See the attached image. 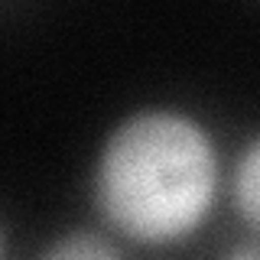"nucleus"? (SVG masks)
Instances as JSON below:
<instances>
[{"label":"nucleus","instance_id":"nucleus-1","mask_svg":"<svg viewBox=\"0 0 260 260\" xmlns=\"http://www.w3.org/2000/svg\"><path fill=\"white\" fill-rule=\"evenodd\" d=\"M91 189L101 218L127 241L179 244L215 205L218 150L189 114L137 111L104 140Z\"/></svg>","mask_w":260,"mask_h":260},{"label":"nucleus","instance_id":"nucleus-4","mask_svg":"<svg viewBox=\"0 0 260 260\" xmlns=\"http://www.w3.org/2000/svg\"><path fill=\"white\" fill-rule=\"evenodd\" d=\"M221 260H260V244H238V247L228 250Z\"/></svg>","mask_w":260,"mask_h":260},{"label":"nucleus","instance_id":"nucleus-2","mask_svg":"<svg viewBox=\"0 0 260 260\" xmlns=\"http://www.w3.org/2000/svg\"><path fill=\"white\" fill-rule=\"evenodd\" d=\"M234 205L241 218L260 234V137L244 146L234 169Z\"/></svg>","mask_w":260,"mask_h":260},{"label":"nucleus","instance_id":"nucleus-3","mask_svg":"<svg viewBox=\"0 0 260 260\" xmlns=\"http://www.w3.org/2000/svg\"><path fill=\"white\" fill-rule=\"evenodd\" d=\"M43 260H120V254L111 241L91 231H72L55 241L43 254Z\"/></svg>","mask_w":260,"mask_h":260}]
</instances>
